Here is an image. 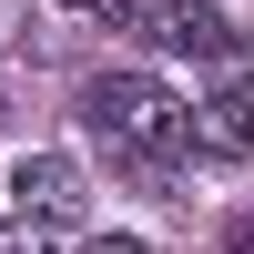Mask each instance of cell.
<instances>
[{
	"instance_id": "cell-3",
	"label": "cell",
	"mask_w": 254,
	"mask_h": 254,
	"mask_svg": "<svg viewBox=\"0 0 254 254\" xmlns=\"http://www.w3.org/2000/svg\"><path fill=\"white\" fill-rule=\"evenodd\" d=\"M193 153H214V163L254 153V102H244V92H214V102H193Z\"/></svg>"
},
{
	"instance_id": "cell-4",
	"label": "cell",
	"mask_w": 254,
	"mask_h": 254,
	"mask_svg": "<svg viewBox=\"0 0 254 254\" xmlns=\"http://www.w3.org/2000/svg\"><path fill=\"white\" fill-rule=\"evenodd\" d=\"M0 254H71L61 244V214H20L10 234H0Z\"/></svg>"
},
{
	"instance_id": "cell-6",
	"label": "cell",
	"mask_w": 254,
	"mask_h": 254,
	"mask_svg": "<svg viewBox=\"0 0 254 254\" xmlns=\"http://www.w3.org/2000/svg\"><path fill=\"white\" fill-rule=\"evenodd\" d=\"M71 10H112V0H71Z\"/></svg>"
},
{
	"instance_id": "cell-1",
	"label": "cell",
	"mask_w": 254,
	"mask_h": 254,
	"mask_svg": "<svg viewBox=\"0 0 254 254\" xmlns=\"http://www.w3.org/2000/svg\"><path fill=\"white\" fill-rule=\"evenodd\" d=\"M81 122L132 163H183L193 153V102L163 92L153 71H92L81 81Z\"/></svg>"
},
{
	"instance_id": "cell-2",
	"label": "cell",
	"mask_w": 254,
	"mask_h": 254,
	"mask_svg": "<svg viewBox=\"0 0 254 254\" xmlns=\"http://www.w3.org/2000/svg\"><path fill=\"white\" fill-rule=\"evenodd\" d=\"M10 203H20V214H61V224H71V214H81V163H71V153H31V163L10 173Z\"/></svg>"
},
{
	"instance_id": "cell-5",
	"label": "cell",
	"mask_w": 254,
	"mask_h": 254,
	"mask_svg": "<svg viewBox=\"0 0 254 254\" xmlns=\"http://www.w3.org/2000/svg\"><path fill=\"white\" fill-rule=\"evenodd\" d=\"M224 254H254V214H234V234H224Z\"/></svg>"
}]
</instances>
